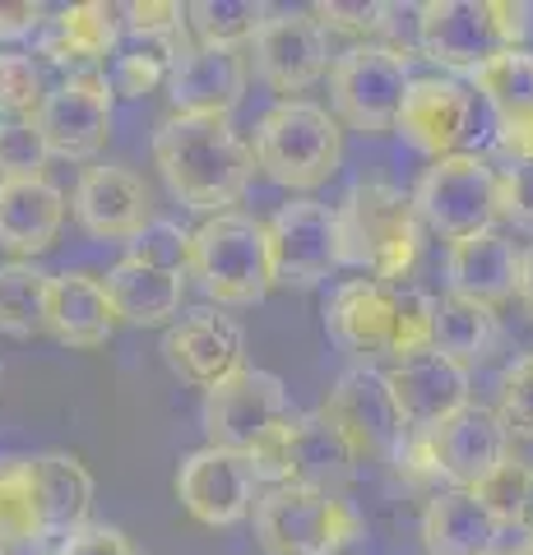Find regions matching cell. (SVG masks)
Here are the masks:
<instances>
[{
	"label": "cell",
	"mask_w": 533,
	"mask_h": 555,
	"mask_svg": "<svg viewBox=\"0 0 533 555\" xmlns=\"http://www.w3.org/2000/svg\"><path fill=\"white\" fill-rule=\"evenodd\" d=\"M47 28V10L33 0H0V42H20V38H38Z\"/></svg>",
	"instance_id": "bcb514c9"
},
{
	"label": "cell",
	"mask_w": 533,
	"mask_h": 555,
	"mask_svg": "<svg viewBox=\"0 0 533 555\" xmlns=\"http://www.w3.org/2000/svg\"><path fill=\"white\" fill-rule=\"evenodd\" d=\"M316 24L325 33H339V38L357 42H376V20H381V5L376 0H325V5H312Z\"/></svg>",
	"instance_id": "b9f144b4"
},
{
	"label": "cell",
	"mask_w": 533,
	"mask_h": 555,
	"mask_svg": "<svg viewBox=\"0 0 533 555\" xmlns=\"http://www.w3.org/2000/svg\"><path fill=\"white\" fill-rule=\"evenodd\" d=\"M126 38L195 42L191 38V5H177V0H130L126 5Z\"/></svg>",
	"instance_id": "f35d334b"
},
{
	"label": "cell",
	"mask_w": 533,
	"mask_h": 555,
	"mask_svg": "<svg viewBox=\"0 0 533 555\" xmlns=\"http://www.w3.org/2000/svg\"><path fill=\"white\" fill-rule=\"evenodd\" d=\"M502 528L506 524L473 491H436L422 509L427 555H496Z\"/></svg>",
	"instance_id": "4316f807"
},
{
	"label": "cell",
	"mask_w": 533,
	"mask_h": 555,
	"mask_svg": "<svg viewBox=\"0 0 533 555\" xmlns=\"http://www.w3.org/2000/svg\"><path fill=\"white\" fill-rule=\"evenodd\" d=\"M112 112H116V89L98 69H71L38 112V130L47 139L51 158L65 163H89L112 139Z\"/></svg>",
	"instance_id": "7c38bea8"
},
{
	"label": "cell",
	"mask_w": 533,
	"mask_h": 555,
	"mask_svg": "<svg viewBox=\"0 0 533 555\" xmlns=\"http://www.w3.org/2000/svg\"><path fill=\"white\" fill-rule=\"evenodd\" d=\"M496 51H506V42L492 24V0H427L422 5L418 56L455 75H473Z\"/></svg>",
	"instance_id": "ffe728a7"
},
{
	"label": "cell",
	"mask_w": 533,
	"mask_h": 555,
	"mask_svg": "<svg viewBox=\"0 0 533 555\" xmlns=\"http://www.w3.org/2000/svg\"><path fill=\"white\" fill-rule=\"evenodd\" d=\"M102 287H107L122 324H135V328H158V324L172 328V315L181 310V273L140 264V259L112 264Z\"/></svg>",
	"instance_id": "83f0119b"
},
{
	"label": "cell",
	"mask_w": 533,
	"mask_h": 555,
	"mask_svg": "<svg viewBox=\"0 0 533 555\" xmlns=\"http://www.w3.org/2000/svg\"><path fill=\"white\" fill-rule=\"evenodd\" d=\"M51 83L24 51H0V120H38Z\"/></svg>",
	"instance_id": "d590c367"
},
{
	"label": "cell",
	"mask_w": 533,
	"mask_h": 555,
	"mask_svg": "<svg viewBox=\"0 0 533 555\" xmlns=\"http://www.w3.org/2000/svg\"><path fill=\"white\" fill-rule=\"evenodd\" d=\"M269 20V5L261 0H195L191 5V38L200 47H228L242 51L255 42V33Z\"/></svg>",
	"instance_id": "e575fe53"
},
{
	"label": "cell",
	"mask_w": 533,
	"mask_h": 555,
	"mask_svg": "<svg viewBox=\"0 0 533 555\" xmlns=\"http://www.w3.org/2000/svg\"><path fill=\"white\" fill-rule=\"evenodd\" d=\"M153 163L186 208L214 218L232 214V204L246 195L255 149L242 144L228 116H167L153 134Z\"/></svg>",
	"instance_id": "6da1fadb"
},
{
	"label": "cell",
	"mask_w": 533,
	"mask_h": 555,
	"mask_svg": "<svg viewBox=\"0 0 533 555\" xmlns=\"http://www.w3.org/2000/svg\"><path fill=\"white\" fill-rule=\"evenodd\" d=\"M246 463L255 481L265 486H316V491H334V495H343V486L357 473L353 444L339 436V426L320 408L292 412Z\"/></svg>",
	"instance_id": "52a82bcc"
},
{
	"label": "cell",
	"mask_w": 533,
	"mask_h": 555,
	"mask_svg": "<svg viewBox=\"0 0 533 555\" xmlns=\"http://www.w3.org/2000/svg\"><path fill=\"white\" fill-rule=\"evenodd\" d=\"M56 555H135L130 537L112 524H89L56 542Z\"/></svg>",
	"instance_id": "ee69618b"
},
{
	"label": "cell",
	"mask_w": 533,
	"mask_h": 555,
	"mask_svg": "<svg viewBox=\"0 0 533 555\" xmlns=\"http://www.w3.org/2000/svg\"><path fill=\"white\" fill-rule=\"evenodd\" d=\"M496 555H515V551H506V546H502V551H496Z\"/></svg>",
	"instance_id": "db71d44e"
},
{
	"label": "cell",
	"mask_w": 533,
	"mask_h": 555,
	"mask_svg": "<svg viewBox=\"0 0 533 555\" xmlns=\"http://www.w3.org/2000/svg\"><path fill=\"white\" fill-rule=\"evenodd\" d=\"M520 301L529 306V315H533V246L520 255Z\"/></svg>",
	"instance_id": "681fc988"
},
{
	"label": "cell",
	"mask_w": 533,
	"mask_h": 555,
	"mask_svg": "<svg viewBox=\"0 0 533 555\" xmlns=\"http://www.w3.org/2000/svg\"><path fill=\"white\" fill-rule=\"evenodd\" d=\"M478 102L483 98L473 89H464L459 79L422 75V79H413L394 130H399L418 153H427L432 163L455 158V153H469L464 144L478 134Z\"/></svg>",
	"instance_id": "5bb4252c"
},
{
	"label": "cell",
	"mask_w": 533,
	"mask_h": 555,
	"mask_svg": "<svg viewBox=\"0 0 533 555\" xmlns=\"http://www.w3.org/2000/svg\"><path fill=\"white\" fill-rule=\"evenodd\" d=\"M418 38H422V5H404V0H385L381 20H376V42L394 56L413 61L418 56Z\"/></svg>",
	"instance_id": "7bdbcfd3"
},
{
	"label": "cell",
	"mask_w": 533,
	"mask_h": 555,
	"mask_svg": "<svg viewBox=\"0 0 533 555\" xmlns=\"http://www.w3.org/2000/svg\"><path fill=\"white\" fill-rule=\"evenodd\" d=\"M163 361L167 371L186 379L195 389H214L228 375L246 366V334L232 315H223L218 306L191 310L186 320H177L163 338Z\"/></svg>",
	"instance_id": "e0dca14e"
},
{
	"label": "cell",
	"mask_w": 533,
	"mask_h": 555,
	"mask_svg": "<svg viewBox=\"0 0 533 555\" xmlns=\"http://www.w3.org/2000/svg\"><path fill=\"white\" fill-rule=\"evenodd\" d=\"M288 416H292V403H288L283 379L261 366H242L223 385L204 389V408H200L210 444L242 459H251Z\"/></svg>",
	"instance_id": "9c48e42d"
},
{
	"label": "cell",
	"mask_w": 533,
	"mask_h": 555,
	"mask_svg": "<svg viewBox=\"0 0 533 555\" xmlns=\"http://www.w3.org/2000/svg\"><path fill=\"white\" fill-rule=\"evenodd\" d=\"M529 14L533 10L524 5V0H492V24H496V33H502L506 47H524L529 28H533Z\"/></svg>",
	"instance_id": "7dc6e473"
},
{
	"label": "cell",
	"mask_w": 533,
	"mask_h": 555,
	"mask_svg": "<svg viewBox=\"0 0 533 555\" xmlns=\"http://www.w3.org/2000/svg\"><path fill=\"white\" fill-rule=\"evenodd\" d=\"M251 69L279 102H292V93L312 89L330 65V33L316 24L312 10H269L251 42Z\"/></svg>",
	"instance_id": "4fadbf2b"
},
{
	"label": "cell",
	"mask_w": 533,
	"mask_h": 555,
	"mask_svg": "<svg viewBox=\"0 0 533 555\" xmlns=\"http://www.w3.org/2000/svg\"><path fill=\"white\" fill-rule=\"evenodd\" d=\"M496 343V310L464 301V297H441L436 301V352L455 357L459 366L483 361Z\"/></svg>",
	"instance_id": "836d02e7"
},
{
	"label": "cell",
	"mask_w": 533,
	"mask_h": 555,
	"mask_svg": "<svg viewBox=\"0 0 533 555\" xmlns=\"http://www.w3.org/2000/svg\"><path fill=\"white\" fill-rule=\"evenodd\" d=\"M47 287L51 273L28 264V259L0 264V334L33 338L38 328H47Z\"/></svg>",
	"instance_id": "d6a6232c"
},
{
	"label": "cell",
	"mask_w": 533,
	"mask_h": 555,
	"mask_svg": "<svg viewBox=\"0 0 533 555\" xmlns=\"http://www.w3.org/2000/svg\"><path fill=\"white\" fill-rule=\"evenodd\" d=\"M5 555H56V542H51V537H33V542L5 546Z\"/></svg>",
	"instance_id": "f907efd6"
},
{
	"label": "cell",
	"mask_w": 533,
	"mask_h": 555,
	"mask_svg": "<svg viewBox=\"0 0 533 555\" xmlns=\"http://www.w3.org/2000/svg\"><path fill=\"white\" fill-rule=\"evenodd\" d=\"M506 430L515 436H533V352H524L515 366L502 375V398H496Z\"/></svg>",
	"instance_id": "60d3db41"
},
{
	"label": "cell",
	"mask_w": 533,
	"mask_h": 555,
	"mask_svg": "<svg viewBox=\"0 0 533 555\" xmlns=\"http://www.w3.org/2000/svg\"><path fill=\"white\" fill-rule=\"evenodd\" d=\"M515 528H520L524 537H533V481H529V495H524V509H520V524Z\"/></svg>",
	"instance_id": "816d5d0a"
},
{
	"label": "cell",
	"mask_w": 533,
	"mask_h": 555,
	"mask_svg": "<svg viewBox=\"0 0 533 555\" xmlns=\"http://www.w3.org/2000/svg\"><path fill=\"white\" fill-rule=\"evenodd\" d=\"M191 246H195V232H186L172 218H153L140 236L126 241V259H140V264L167 269V273H191Z\"/></svg>",
	"instance_id": "8d00e7d4"
},
{
	"label": "cell",
	"mask_w": 533,
	"mask_h": 555,
	"mask_svg": "<svg viewBox=\"0 0 533 555\" xmlns=\"http://www.w3.org/2000/svg\"><path fill=\"white\" fill-rule=\"evenodd\" d=\"M408 89H413L408 61L385 51L381 42H357L334 56V69H330L334 112L343 126L363 134H385L399 126Z\"/></svg>",
	"instance_id": "30bf717a"
},
{
	"label": "cell",
	"mask_w": 533,
	"mask_h": 555,
	"mask_svg": "<svg viewBox=\"0 0 533 555\" xmlns=\"http://www.w3.org/2000/svg\"><path fill=\"white\" fill-rule=\"evenodd\" d=\"M47 139L38 120H0V181L5 177H47Z\"/></svg>",
	"instance_id": "74e56055"
},
{
	"label": "cell",
	"mask_w": 533,
	"mask_h": 555,
	"mask_svg": "<svg viewBox=\"0 0 533 555\" xmlns=\"http://www.w3.org/2000/svg\"><path fill=\"white\" fill-rule=\"evenodd\" d=\"M520 255L506 232H478L464 236L445 250V283L455 297L478 301V306H506L510 297H520Z\"/></svg>",
	"instance_id": "603a6c76"
},
{
	"label": "cell",
	"mask_w": 533,
	"mask_h": 555,
	"mask_svg": "<svg viewBox=\"0 0 533 555\" xmlns=\"http://www.w3.org/2000/svg\"><path fill=\"white\" fill-rule=\"evenodd\" d=\"M0 555H5V542H0Z\"/></svg>",
	"instance_id": "11a10c76"
},
{
	"label": "cell",
	"mask_w": 533,
	"mask_h": 555,
	"mask_svg": "<svg viewBox=\"0 0 533 555\" xmlns=\"http://www.w3.org/2000/svg\"><path fill=\"white\" fill-rule=\"evenodd\" d=\"M122 315L93 273H51L47 287V334L65 347H102Z\"/></svg>",
	"instance_id": "484cf974"
},
{
	"label": "cell",
	"mask_w": 533,
	"mask_h": 555,
	"mask_svg": "<svg viewBox=\"0 0 533 555\" xmlns=\"http://www.w3.org/2000/svg\"><path fill=\"white\" fill-rule=\"evenodd\" d=\"M269 228V250H274V273L279 283L292 287H316L325 283L339 264V228L334 208L320 199H288L274 208Z\"/></svg>",
	"instance_id": "9a60e30c"
},
{
	"label": "cell",
	"mask_w": 533,
	"mask_h": 555,
	"mask_svg": "<svg viewBox=\"0 0 533 555\" xmlns=\"http://www.w3.org/2000/svg\"><path fill=\"white\" fill-rule=\"evenodd\" d=\"M339 264L376 283H404L422 255V214L413 195L390 181H357L334 204Z\"/></svg>",
	"instance_id": "3957f363"
},
{
	"label": "cell",
	"mask_w": 533,
	"mask_h": 555,
	"mask_svg": "<svg viewBox=\"0 0 533 555\" xmlns=\"http://www.w3.org/2000/svg\"><path fill=\"white\" fill-rule=\"evenodd\" d=\"M65 228V195L47 177H5L0 181V246L14 259L42 255L56 246Z\"/></svg>",
	"instance_id": "d4e9b609"
},
{
	"label": "cell",
	"mask_w": 533,
	"mask_h": 555,
	"mask_svg": "<svg viewBox=\"0 0 533 555\" xmlns=\"http://www.w3.org/2000/svg\"><path fill=\"white\" fill-rule=\"evenodd\" d=\"M515 555H533V537H524V542L515 546Z\"/></svg>",
	"instance_id": "f5cc1de1"
},
{
	"label": "cell",
	"mask_w": 533,
	"mask_h": 555,
	"mask_svg": "<svg viewBox=\"0 0 533 555\" xmlns=\"http://www.w3.org/2000/svg\"><path fill=\"white\" fill-rule=\"evenodd\" d=\"M325 334L348 357H418L436 347V297L408 283L348 278L325 301Z\"/></svg>",
	"instance_id": "7a4b0ae2"
},
{
	"label": "cell",
	"mask_w": 533,
	"mask_h": 555,
	"mask_svg": "<svg viewBox=\"0 0 533 555\" xmlns=\"http://www.w3.org/2000/svg\"><path fill=\"white\" fill-rule=\"evenodd\" d=\"M195 42H172V38H126L116 51V69H112V89L126 98H144L158 93L177 75L181 56Z\"/></svg>",
	"instance_id": "4dcf8cb0"
},
{
	"label": "cell",
	"mask_w": 533,
	"mask_h": 555,
	"mask_svg": "<svg viewBox=\"0 0 533 555\" xmlns=\"http://www.w3.org/2000/svg\"><path fill=\"white\" fill-rule=\"evenodd\" d=\"M38 467V505H42V528L51 542L71 537L79 528H89V509H93V477L75 454H33Z\"/></svg>",
	"instance_id": "f1b7e54d"
},
{
	"label": "cell",
	"mask_w": 533,
	"mask_h": 555,
	"mask_svg": "<svg viewBox=\"0 0 533 555\" xmlns=\"http://www.w3.org/2000/svg\"><path fill=\"white\" fill-rule=\"evenodd\" d=\"M47 537L38 505V467L33 454H0V542H33Z\"/></svg>",
	"instance_id": "1f68e13d"
},
{
	"label": "cell",
	"mask_w": 533,
	"mask_h": 555,
	"mask_svg": "<svg viewBox=\"0 0 533 555\" xmlns=\"http://www.w3.org/2000/svg\"><path fill=\"white\" fill-rule=\"evenodd\" d=\"M502 218L533 232V163L502 171Z\"/></svg>",
	"instance_id": "f6af8a7d"
},
{
	"label": "cell",
	"mask_w": 533,
	"mask_h": 555,
	"mask_svg": "<svg viewBox=\"0 0 533 555\" xmlns=\"http://www.w3.org/2000/svg\"><path fill=\"white\" fill-rule=\"evenodd\" d=\"M343 130L316 102H274L255 126V167L288 190H316L339 171Z\"/></svg>",
	"instance_id": "5b68a950"
},
{
	"label": "cell",
	"mask_w": 533,
	"mask_h": 555,
	"mask_svg": "<svg viewBox=\"0 0 533 555\" xmlns=\"http://www.w3.org/2000/svg\"><path fill=\"white\" fill-rule=\"evenodd\" d=\"M126 42V5H112V0H79V5H65L47 20V28L38 33V56L51 65H93L102 56H116Z\"/></svg>",
	"instance_id": "cb8c5ba5"
},
{
	"label": "cell",
	"mask_w": 533,
	"mask_h": 555,
	"mask_svg": "<svg viewBox=\"0 0 533 555\" xmlns=\"http://www.w3.org/2000/svg\"><path fill=\"white\" fill-rule=\"evenodd\" d=\"M363 532V514L334 491L269 486L255 500V542L265 555H339Z\"/></svg>",
	"instance_id": "8992f818"
},
{
	"label": "cell",
	"mask_w": 533,
	"mask_h": 555,
	"mask_svg": "<svg viewBox=\"0 0 533 555\" xmlns=\"http://www.w3.org/2000/svg\"><path fill=\"white\" fill-rule=\"evenodd\" d=\"M496 144H502V153L510 158V167L533 163V116L496 120Z\"/></svg>",
	"instance_id": "c3c4849f"
},
{
	"label": "cell",
	"mask_w": 533,
	"mask_h": 555,
	"mask_svg": "<svg viewBox=\"0 0 533 555\" xmlns=\"http://www.w3.org/2000/svg\"><path fill=\"white\" fill-rule=\"evenodd\" d=\"M427 449H432L436 481H445V491H473L510 459V430L496 408L469 403L445 426L427 430Z\"/></svg>",
	"instance_id": "2e32d148"
},
{
	"label": "cell",
	"mask_w": 533,
	"mask_h": 555,
	"mask_svg": "<svg viewBox=\"0 0 533 555\" xmlns=\"http://www.w3.org/2000/svg\"><path fill=\"white\" fill-rule=\"evenodd\" d=\"M529 481H533V467H524L520 459H506L487 481L473 486V495L502 518L506 528L520 524V509H524V495H529Z\"/></svg>",
	"instance_id": "ab89813d"
},
{
	"label": "cell",
	"mask_w": 533,
	"mask_h": 555,
	"mask_svg": "<svg viewBox=\"0 0 533 555\" xmlns=\"http://www.w3.org/2000/svg\"><path fill=\"white\" fill-rule=\"evenodd\" d=\"M413 204L422 214V228L455 246L464 236L492 232V222L502 218V171L483 153H455L422 171Z\"/></svg>",
	"instance_id": "ba28073f"
},
{
	"label": "cell",
	"mask_w": 533,
	"mask_h": 555,
	"mask_svg": "<svg viewBox=\"0 0 533 555\" xmlns=\"http://www.w3.org/2000/svg\"><path fill=\"white\" fill-rule=\"evenodd\" d=\"M469 83H473V93L492 107L496 120L533 116V51L529 47L496 51L487 65L473 69Z\"/></svg>",
	"instance_id": "f546056e"
},
{
	"label": "cell",
	"mask_w": 533,
	"mask_h": 555,
	"mask_svg": "<svg viewBox=\"0 0 533 555\" xmlns=\"http://www.w3.org/2000/svg\"><path fill=\"white\" fill-rule=\"evenodd\" d=\"M181 509L204 528H232L255 509V473L242 454L204 444L177 467Z\"/></svg>",
	"instance_id": "ac0fdd59"
},
{
	"label": "cell",
	"mask_w": 533,
	"mask_h": 555,
	"mask_svg": "<svg viewBox=\"0 0 533 555\" xmlns=\"http://www.w3.org/2000/svg\"><path fill=\"white\" fill-rule=\"evenodd\" d=\"M191 278L214 306H255L279 287L269 228L251 214H214L195 228Z\"/></svg>",
	"instance_id": "277c9868"
},
{
	"label": "cell",
	"mask_w": 533,
	"mask_h": 555,
	"mask_svg": "<svg viewBox=\"0 0 533 555\" xmlns=\"http://www.w3.org/2000/svg\"><path fill=\"white\" fill-rule=\"evenodd\" d=\"M71 204H75L79 228L98 241H135L153 222V195L144 177L112 163L84 167Z\"/></svg>",
	"instance_id": "44dd1931"
},
{
	"label": "cell",
	"mask_w": 533,
	"mask_h": 555,
	"mask_svg": "<svg viewBox=\"0 0 533 555\" xmlns=\"http://www.w3.org/2000/svg\"><path fill=\"white\" fill-rule=\"evenodd\" d=\"M251 61L228 47H191L167 83L172 116H232V107L246 98Z\"/></svg>",
	"instance_id": "7402d4cb"
},
{
	"label": "cell",
	"mask_w": 533,
	"mask_h": 555,
	"mask_svg": "<svg viewBox=\"0 0 533 555\" xmlns=\"http://www.w3.org/2000/svg\"><path fill=\"white\" fill-rule=\"evenodd\" d=\"M320 412L353 444L357 463H399L413 440V430L399 416V403H394V393L385 385V371H371V366L343 371L334 379L330 398L320 403Z\"/></svg>",
	"instance_id": "8fae6325"
},
{
	"label": "cell",
	"mask_w": 533,
	"mask_h": 555,
	"mask_svg": "<svg viewBox=\"0 0 533 555\" xmlns=\"http://www.w3.org/2000/svg\"><path fill=\"white\" fill-rule=\"evenodd\" d=\"M385 385L413 436H427V430L445 426L455 412L469 408V366H459L455 357L436 352V347L394 361L385 371Z\"/></svg>",
	"instance_id": "d6986e66"
}]
</instances>
